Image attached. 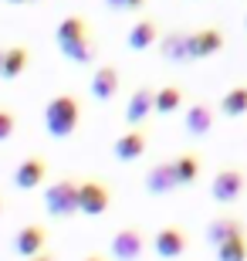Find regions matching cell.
Instances as JSON below:
<instances>
[{"mask_svg":"<svg viewBox=\"0 0 247 261\" xmlns=\"http://www.w3.org/2000/svg\"><path fill=\"white\" fill-rule=\"evenodd\" d=\"M186 106V95H183L180 85H162L156 88V116H176Z\"/></svg>","mask_w":247,"mask_h":261,"instance_id":"22","label":"cell"},{"mask_svg":"<svg viewBox=\"0 0 247 261\" xmlns=\"http://www.w3.org/2000/svg\"><path fill=\"white\" fill-rule=\"evenodd\" d=\"M31 61H34V55H31V48H24V44H10V48H4L0 78H4V82H17L20 75H28Z\"/></svg>","mask_w":247,"mask_h":261,"instance_id":"19","label":"cell"},{"mask_svg":"<svg viewBox=\"0 0 247 261\" xmlns=\"http://www.w3.org/2000/svg\"><path fill=\"white\" fill-rule=\"evenodd\" d=\"M156 48H159L162 61H170V65H193V58H190V31H183V28L166 31Z\"/></svg>","mask_w":247,"mask_h":261,"instance_id":"16","label":"cell"},{"mask_svg":"<svg viewBox=\"0 0 247 261\" xmlns=\"http://www.w3.org/2000/svg\"><path fill=\"white\" fill-rule=\"evenodd\" d=\"M213 122H217V109L200 98V102H190L186 116H183V133L190 139H203V136H210Z\"/></svg>","mask_w":247,"mask_h":261,"instance_id":"15","label":"cell"},{"mask_svg":"<svg viewBox=\"0 0 247 261\" xmlns=\"http://www.w3.org/2000/svg\"><path fill=\"white\" fill-rule=\"evenodd\" d=\"M24 261H61V258H58V254H54V251H51V248H48V251L34 254V258H24Z\"/></svg>","mask_w":247,"mask_h":261,"instance_id":"27","label":"cell"},{"mask_svg":"<svg viewBox=\"0 0 247 261\" xmlns=\"http://www.w3.org/2000/svg\"><path fill=\"white\" fill-rule=\"evenodd\" d=\"M173 170H176V180H180L183 190L200 184V176H203V156H200V149H183V153H176L173 156Z\"/></svg>","mask_w":247,"mask_h":261,"instance_id":"20","label":"cell"},{"mask_svg":"<svg viewBox=\"0 0 247 261\" xmlns=\"http://www.w3.org/2000/svg\"><path fill=\"white\" fill-rule=\"evenodd\" d=\"M44 214L54 221H71L78 214V180L58 176L54 184L44 187Z\"/></svg>","mask_w":247,"mask_h":261,"instance_id":"3","label":"cell"},{"mask_svg":"<svg viewBox=\"0 0 247 261\" xmlns=\"http://www.w3.org/2000/svg\"><path fill=\"white\" fill-rule=\"evenodd\" d=\"M105 7L115 10V14H129V10L146 7V0H105Z\"/></svg>","mask_w":247,"mask_h":261,"instance_id":"26","label":"cell"},{"mask_svg":"<svg viewBox=\"0 0 247 261\" xmlns=\"http://www.w3.org/2000/svg\"><path fill=\"white\" fill-rule=\"evenodd\" d=\"M81 261H105V258H102V254H85Z\"/></svg>","mask_w":247,"mask_h":261,"instance_id":"28","label":"cell"},{"mask_svg":"<svg viewBox=\"0 0 247 261\" xmlns=\"http://www.w3.org/2000/svg\"><path fill=\"white\" fill-rule=\"evenodd\" d=\"M125 126H146L156 116V85H135L125 98Z\"/></svg>","mask_w":247,"mask_h":261,"instance_id":"9","label":"cell"},{"mask_svg":"<svg viewBox=\"0 0 247 261\" xmlns=\"http://www.w3.org/2000/svg\"><path fill=\"white\" fill-rule=\"evenodd\" d=\"M115 203V190L98 176H85L78 180V214L85 217H102V214L112 211Z\"/></svg>","mask_w":247,"mask_h":261,"instance_id":"5","label":"cell"},{"mask_svg":"<svg viewBox=\"0 0 247 261\" xmlns=\"http://www.w3.org/2000/svg\"><path fill=\"white\" fill-rule=\"evenodd\" d=\"M48 244H51V231L44 227V224H24V227H17L14 231V254H17L20 261L24 258H34V254L41 251H48Z\"/></svg>","mask_w":247,"mask_h":261,"instance_id":"11","label":"cell"},{"mask_svg":"<svg viewBox=\"0 0 247 261\" xmlns=\"http://www.w3.org/2000/svg\"><path fill=\"white\" fill-rule=\"evenodd\" d=\"M149 251V231L139 224H125L108 238V258L112 261H143Z\"/></svg>","mask_w":247,"mask_h":261,"instance_id":"4","label":"cell"},{"mask_svg":"<svg viewBox=\"0 0 247 261\" xmlns=\"http://www.w3.org/2000/svg\"><path fill=\"white\" fill-rule=\"evenodd\" d=\"M244 234H247V221L237 217V214H220V217L207 221V227H203V238H207L210 248H217L230 238H244Z\"/></svg>","mask_w":247,"mask_h":261,"instance_id":"14","label":"cell"},{"mask_svg":"<svg viewBox=\"0 0 247 261\" xmlns=\"http://www.w3.org/2000/svg\"><path fill=\"white\" fill-rule=\"evenodd\" d=\"M48 173H51L48 156L31 153L14 166V187L17 190H41V187H48Z\"/></svg>","mask_w":247,"mask_h":261,"instance_id":"6","label":"cell"},{"mask_svg":"<svg viewBox=\"0 0 247 261\" xmlns=\"http://www.w3.org/2000/svg\"><path fill=\"white\" fill-rule=\"evenodd\" d=\"M10 7H20V4H28V0H7Z\"/></svg>","mask_w":247,"mask_h":261,"instance_id":"30","label":"cell"},{"mask_svg":"<svg viewBox=\"0 0 247 261\" xmlns=\"http://www.w3.org/2000/svg\"><path fill=\"white\" fill-rule=\"evenodd\" d=\"M213 254H217V261H247V234L244 238H230V241L217 244Z\"/></svg>","mask_w":247,"mask_h":261,"instance_id":"24","label":"cell"},{"mask_svg":"<svg viewBox=\"0 0 247 261\" xmlns=\"http://www.w3.org/2000/svg\"><path fill=\"white\" fill-rule=\"evenodd\" d=\"M210 197H213V203H220V207L240 203L247 197V170L237 166V163L220 166L217 173H213V180H210Z\"/></svg>","mask_w":247,"mask_h":261,"instance_id":"2","label":"cell"},{"mask_svg":"<svg viewBox=\"0 0 247 261\" xmlns=\"http://www.w3.org/2000/svg\"><path fill=\"white\" fill-rule=\"evenodd\" d=\"M71 65H92V61L98 58V41H95V34H88V38H81L78 44H71V48H65L61 51Z\"/></svg>","mask_w":247,"mask_h":261,"instance_id":"23","label":"cell"},{"mask_svg":"<svg viewBox=\"0 0 247 261\" xmlns=\"http://www.w3.org/2000/svg\"><path fill=\"white\" fill-rule=\"evenodd\" d=\"M28 4H34V0H28Z\"/></svg>","mask_w":247,"mask_h":261,"instance_id":"32","label":"cell"},{"mask_svg":"<svg viewBox=\"0 0 247 261\" xmlns=\"http://www.w3.org/2000/svg\"><path fill=\"white\" fill-rule=\"evenodd\" d=\"M143 187L149 197H173L180 194L183 187L176 180V170H173V160H159V163H152L143 176Z\"/></svg>","mask_w":247,"mask_h":261,"instance_id":"10","label":"cell"},{"mask_svg":"<svg viewBox=\"0 0 247 261\" xmlns=\"http://www.w3.org/2000/svg\"><path fill=\"white\" fill-rule=\"evenodd\" d=\"M81 119H85V109L71 92H58L44 102V133L51 139H71L81 129Z\"/></svg>","mask_w":247,"mask_h":261,"instance_id":"1","label":"cell"},{"mask_svg":"<svg viewBox=\"0 0 247 261\" xmlns=\"http://www.w3.org/2000/svg\"><path fill=\"white\" fill-rule=\"evenodd\" d=\"M88 34H92V24H88L85 17H78V14H68V17L58 20L54 44H58V51H65V48H71V44H78L81 38H88Z\"/></svg>","mask_w":247,"mask_h":261,"instance_id":"18","label":"cell"},{"mask_svg":"<svg viewBox=\"0 0 247 261\" xmlns=\"http://www.w3.org/2000/svg\"><path fill=\"white\" fill-rule=\"evenodd\" d=\"M244 24H247V17H244Z\"/></svg>","mask_w":247,"mask_h":261,"instance_id":"33","label":"cell"},{"mask_svg":"<svg viewBox=\"0 0 247 261\" xmlns=\"http://www.w3.org/2000/svg\"><path fill=\"white\" fill-rule=\"evenodd\" d=\"M149 244H152V251L159 254V261H176V258L186 254L190 238H186V231L176 227V224H162L156 234H149Z\"/></svg>","mask_w":247,"mask_h":261,"instance_id":"7","label":"cell"},{"mask_svg":"<svg viewBox=\"0 0 247 261\" xmlns=\"http://www.w3.org/2000/svg\"><path fill=\"white\" fill-rule=\"evenodd\" d=\"M162 38V28H159V20L156 17H139L129 28V34H125V48L129 51H149L156 48Z\"/></svg>","mask_w":247,"mask_h":261,"instance_id":"17","label":"cell"},{"mask_svg":"<svg viewBox=\"0 0 247 261\" xmlns=\"http://www.w3.org/2000/svg\"><path fill=\"white\" fill-rule=\"evenodd\" d=\"M146 149H149V133H146V126H125V133H119L115 143H112V156L119 163L143 160Z\"/></svg>","mask_w":247,"mask_h":261,"instance_id":"8","label":"cell"},{"mask_svg":"<svg viewBox=\"0 0 247 261\" xmlns=\"http://www.w3.org/2000/svg\"><path fill=\"white\" fill-rule=\"evenodd\" d=\"M7 214V200H4V194H0V217Z\"/></svg>","mask_w":247,"mask_h":261,"instance_id":"29","label":"cell"},{"mask_svg":"<svg viewBox=\"0 0 247 261\" xmlns=\"http://www.w3.org/2000/svg\"><path fill=\"white\" fill-rule=\"evenodd\" d=\"M0 61H4V48H0Z\"/></svg>","mask_w":247,"mask_h":261,"instance_id":"31","label":"cell"},{"mask_svg":"<svg viewBox=\"0 0 247 261\" xmlns=\"http://www.w3.org/2000/svg\"><path fill=\"white\" fill-rule=\"evenodd\" d=\"M224 48H227V34H224V28L207 24V28L190 31V58L193 61H207V58H213V55H220Z\"/></svg>","mask_w":247,"mask_h":261,"instance_id":"12","label":"cell"},{"mask_svg":"<svg viewBox=\"0 0 247 261\" xmlns=\"http://www.w3.org/2000/svg\"><path fill=\"white\" fill-rule=\"evenodd\" d=\"M119 88H122V71H119V65H112V61L98 65L95 71H92V78H88V92H92L95 102H112V98L119 95Z\"/></svg>","mask_w":247,"mask_h":261,"instance_id":"13","label":"cell"},{"mask_svg":"<svg viewBox=\"0 0 247 261\" xmlns=\"http://www.w3.org/2000/svg\"><path fill=\"white\" fill-rule=\"evenodd\" d=\"M14 133H17V112L10 106H0V143L14 139Z\"/></svg>","mask_w":247,"mask_h":261,"instance_id":"25","label":"cell"},{"mask_svg":"<svg viewBox=\"0 0 247 261\" xmlns=\"http://www.w3.org/2000/svg\"><path fill=\"white\" fill-rule=\"evenodd\" d=\"M217 109H220V116H224V119H240V116H247V82L230 85L227 92L220 95Z\"/></svg>","mask_w":247,"mask_h":261,"instance_id":"21","label":"cell"}]
</instances>
